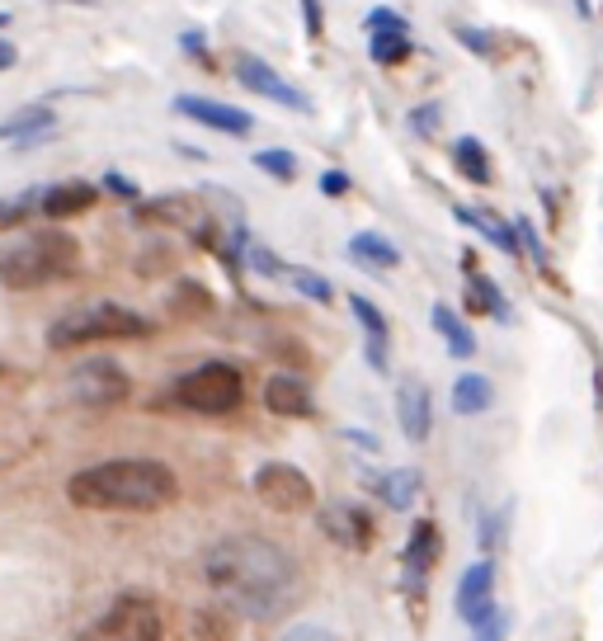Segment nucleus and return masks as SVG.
Listing matches in <instances>:
<instances>
[{
    "instance_id": "1",
    "label": "nucleus",
    "mask_w": 603,
    "mask_h": 641,
    "mask_svg": "<svg viewBox=\"0 0 603 641\" xmlns=\"http://www.w3.org/2000/svg\"><path fill=\"white\" fill-rule=\"evenodd\" d=\"M204 576L222 594V604H232L246 618H279L302 590L293 552L255 533H232L212 543L204 557Z\"/></svg>"
},
{
    "instance_id": "2",
    "label": "nucleus",
    "mask_w": 603,
    "mask_h": 641,
    "mask_svg": "<svg viewBox=\"0 0 603 641\" xmlns=\"http://www.w3.org/2000/svg\"><path fill=\"white\" fill-rule=\"evenodd\" d=\"M66 501L81 509H127L147 515L180 501V477L161 458H109L95 467H81L66 481Z\"/></svg>"
},
{
    "instance_id": "3",
    "label": "nucleus",
    "mask_w": 603,
    "mask_h": 641,
    "mask_svg": "<svg viewBox=\"0 0 603 641\" xmlns=\"http://www.w3.org/2000/svg\"><path fill=\"white\" fill-rule=\"evenodd\" d=\"M81 260V246L76 236L66 232H38V236H24L14 246H0V283L14 293L24 288H38V283H52V279H66Z\"/></svg>"
},
{
    "instance_id": "4",
    "label": "nucleus",
    "mask_w": 603,
    "mask_h": 641,
    "mask_svg": "<svg viewBox=\"0 0 603 641\" xmlns=\"http://www.w3.org/2000/svg\"><path fill=\"white\" fill-rule=\"evenodd\" d=\"M151 321L141 311L123 307V303H90L76 307L66 317L52 321L48 345L52 349H85V345H104V340H147Z\"/></svg>"
},
{
    "instance_id": "5",
    "label": "nucleus",
    "mask_w": 603,
    "mask_h": 641,
    "mask_svg": "<svg viewBox=\"0 0 603 641\" xmlns=\"http://www.w3.org/2000/svg\"><path fill=\"white\" fill-rule=\"evenodd\" d=\"M175 402L184 410H194V416H226V410L246 402V378H241L236 363H222V359L198 363L175 382Z\"/></svg>"
},
{
    "instance_id": "6",
    "label": "nucleus",
    "mask_w": 603,
    "mask_h": 641,
    "mask_svg": "<svg viewBox=\"0 0 603 641\" xmlns=\"http://www.w3.org/2000/svg\"><path fill=\"white\" fill-rule=\"evenodd\" d=\"M161 637H165L161 604H156L151 594L127 590V594H119V600H113L76 641H161Z\"/></svg>"
},
{
    "instance_id": "7",
    "label": "nucleus",
    "mask_w": 603,
    "mask_h": 641,
    "mask_svg": "<svg viewBox=\"0 0 603 641\" xmlns=\"http://www.w3.org/2000/svg\"><path fill=\"white\" fill-rule=\"evenodd\" d=\"M250 486H255V495H260V505L274 509V515H302V509L316 505L311 477L293 463H264L260 472L250 477Z\"/></svg>"
},
{
    "instance_id": "8",
    "label": "nucleus",
    "mask_w": 603,
    "mask_h": 641,
    "mask_svg": "<svg viewBox=\"0 0 603 641\" xmlns=\"http://www.w3.org/2000/svg\"><path fill=\"white\" fill-rule=\"evenodd\" d=\"M66 387H71V402L104 410V406H119L133 396V378H127V368L113 363V359H85V363L71 368Z\"/></svg>"
},
{
    "instance_id": "9",
    "label": "nucleus",
    "mask_w": 603,
    "mask_h": 641,
    "mask_svg": "<svg viewBox=\"0 0 603 641\" xmlns=\"http://www.w3.org/2000/svg\"><path fill=\"white\" fill-rule=\"evenodd\" d=\"M453 608L457 618L467 622V628H477V622H485L495 614V562H471L463 580H457V594H453Z\"/></svg>"
},
{
    "instance_id": "10",
    "label": "nucleus",
    "mask_w": 603,
    "mask_h": 641,
    "mask_svg": "<svg viewBox=\"0 0 603 641\" xmlns=\"http://www.w3.org/2000/svg\"><path fill=\"white\" fill-rule=\"evenodd\" d=\"M175 113H184L189 123L198 127H212V133H226V137H250L255 133V119L236 104H222V99H204V95H180L175 99Z\"/></svg>"
},
{
    "instance_id": "11",
    "label": "nucleus",
    "mask_w": 603,
    "mask_h": 641,
    "mask_svg": "<svg viewBox=\"0 0 603 641\" xmlns=\"http://www.w3.org/2000/svg\"><path fill=\"white\" fill-rule=\"evenodd\" d=\"M236 81L246 85L250 95H264V99H274V104H283V109H297V113H307V109H311V104H307V95L293 90V85L283 81L269 62H260V57H236Z\"/></svg>"
},
{
    "instance_id": "12",
    "label": "nucleus",
    "mask_w": 603,
    "mask_h": 641,
    "mask_svg": "<svg viewBox=\"0 0 603 641\" xmlns=\"http://www.w3.org/2000/svg\"><path fill=\"white\" fill-rule=\"evenodd\" d=\"M321 533L330 538V543L349 547V552H368L372 547V519L368 509H358L349 501H335L321 509Z\"/></svg>"
},
{
    "instance_id": "13",
    "label": "nucleus",
    "mask_w": 603,
    "mask_h": 641,
    "mask_svg": "<svg viewBox=\"0 0 603 641\" xmlns=\"http://www.w3.org/2000/svg\"><path fill=\"white\" fill-rule=\"evenodd\" d=\"M396 424L410 444H424L429 430H434V402H429V387L424 382H401L396 387Z\"/></svg>"
},
{
    "instance_id": "14",
    "label": "nucleus",
    "mask_w": 603,
    "mask_h": 641,
    "mask_svg": "<svg viewBox=\"0 0 603 641\" xmlns=\"http://www.w3.org/2000/svg\"><path fill=\"white\" fill-rule=\"evenodd\" d=\"M349 311L354 321L364 325V349H368V363L378 368V373H386V349H392V325H386V317L378 311V303L364 293H349Z\"/></svg>"
},
{
    "instance_id": "15",
    "label": "nucleus",
    "mask_w": 603,
    "mask_h": 641,
    "mask_svg": "<svg viewBox=\"0 0 603 641\" xmlns=\"http://www.w3.org/2000/svg\"><path fill=\"white\" fill-rule=\"evenodd\" d=\"M453 218L457 222H467L471 226V232H481L485 241H491V246L500 250V255H509V260H514V255H524V236H519V226H514V222H505V218H495V212H485V208H453Z\"/></svg>"
},
{
    "instance_id": "16",
    "label": "nucleus",
    "mask_w": 603,
    "mask_h": 641,
    "mask_svg": "<svg viewBox=\"0 0 603 641\" xmlns=\"http://www.w3.org/2000/svg\"><path fill=\"white\" fill-rule=\"evenodd\" d=\"M52 133H57V113L48 104H28L0 123V141H14V147H38Z\"/></svg>"
},
{
    "instance_id": "17",
    "label": "nucleus",
    "mask_w": 603,
    "mask_h": 641,
    "mask_svg": "<svg viewBox=\"0 0 603 641\" xmlns=\"http://www.w3.org/2000/svg\"><path fill=\"white\" fill-rule=\"evenodd\" d=\"M439 562V523L434 519H420L410 529V543H406V557H401V566H406V580L415 590L429 580V571H434Z\"/></svg>"
},
{
    "instance_id": "18",
    "label": "nucleus",
    "mask_w": 603,
    "mask_h": 641,
    "mask_svg": "<svg viewBox=\"0 0 603 641\" xmlns=\"http://www.w3.org/2000/svg\"><path fill=\"white\" fill-rule=\"evenodd\" d=\"M264 406L274 410V416L283 420H302V416H311V392H307V382L293 378V373H274L264 382Z\"/></svg>"
},
{
    "instance_id": "19",
    "label": "nucleus",
    "mask_w": 603,
    "mask_h": 641,
    "mask_svg": "<svg viewBox=\"0 0 603 641\" xmlns=\"http://www.w3.org/2000/svg\"><path fill=\"white\" fill-rule=\"evenodd\" d=\"M95 198H99L95 184L66 180V184H52V189H42V208L38 212H42V218H52V222H62V218H76V212H90Z\"/></svg>"
},
{
    "instance_id": "20",
    "label": "nucleus",
    "mask_w": 603,
    "mask_h": 641,
    "mask_svg": "<svg viewBox=\"0 0 603 641\" xmlns=\"http://www.w3.org/2000/svg\"><path fill=\"white\" fill-rule=\"evenodd\" d=\"M429 325H434V335L448 345L453 359H471V354H477V335H471V325L463 321V311H453L448 303L429 307Z\"/></svg>"
},
{
    "instance_id": "21",
    "label": "nucleus",
    "mask_w": 603,
    "mask_h": 641,
    "mask_svg": "<svg viewBox=\"0 0 603 641\" xmlns=\"http://www.w3.org/2000/svg\"><path fill=\"white\" fill-rule=\"evenodd\" d=\"M463 269H467V307L485 311V317H495V321H509V303H505V293H500V283L491 274H481L471 255H463Z\"/></svg>"
},
{
    "instance_id": "22",
    "label": "nucleus",
    "mask_w": 603,
    "mask_h": 641,
    "mask_svg": "<svg viewBox=\"0 0 603 641\" xmlns=\"http://www.w3.org/2000/svg\"><path fill=\"white\" fill-rule=\"evenodd\" d=\"M453 170H457V175H463L467 184H477V189H485V184L495 180L491 151H485L481 137H457V141H453Z\"/></svg>"
},
{
    "instance_id": "23",
    "label": "nucleus",
    "mask_w": 603,
    "mask_h": 641,
    "mask_svg": "<svg viewBox=\"0 0 603 641\" xmlns=\"http://www.w3.org/2000/svg\"><path fill=\"white\" fill-rule=\"evenodd\" d=\"M349 260L372 269V274H386V269H401V250L382 232H358L349 236Z\"/></svg>"
},
{
    "instance_id": "24",
    "label": "nucleus",
    "mask_w": 603,
    "mask_h": 641,
    "mask_svg": "<svg viewBox=\"0 0 603 641\" xmlns=\"http://www.w3.org/2000/svg\"><path fill=\"white\" fill-rule=\"evenodd\" d=\"M137 222H161V226H194L198 204L189 194H161L151 204H137Z\"/></svg>"
},
{
    "instance_id": "25",
    "label": "nucleus",
    "mask_w": 603,
    "mask_h": 641,
    "mask_svg": "<svg viewBox=\"0 0 603 641\" xmlns=\"http://www.w3.org/2000/svg\"><path fill=\"white\" fill-rule=\"evenodd\" d=\"M495 406V382L485 373H463L453 382V410L457 416H485Z\"/></svg>"
},
{
    "instance_id": "26",
    "label": "nucleus",
    "mask_w": 603,
    "mask_h": 641,
    "mask_svg": "<svg viewBox=\"0 0 603 641\" xmlns=\"http://www.w3.org/2000/svg\"><path fill=\"white\" fill-rule=\"evenodd\" d=\"M420 491H424V477L415 472V467H396V472H386L378 481V495L392 509H410L415 501H420Z\"/></svg>"
},
{
    "instance_id": "27",
    "label": "nucleus",
    "mask_w": 603,
    "mask_h": 641,
    "mask_svg": "<svg viewBox=\"0 0 603 641\" xmlns=\"http://www.w3.org/2000/svg\"><path fill=\"white\" fill-rule=\"evenodd\" d=\"M194 628L204 641H232L236 637V608L226 604V608H198L194 614Z\"/></svg>"
},
{
    "instance_id": "28",
    "label": "nucleus",
    "mask_w": 603,
    "mask_h": 641,
    "mask_svg": "<svg viewBox=\"0 0 603 641\" xmlns=\"http://www.w3.org/2000/svg\"><path fill=\"white\" fill-rule=\"evenodd\" d=\"M368 52H372V62L378 66H401L415 52V42H410V34H372Z\"/></svg>"
},
{
    "instance_id": "29",
    "label": "nucleus",
    "mask_w": 603,
    "mask_h": 641,
    "mask_svg": "<svg viewBox=\"0 0 603 641\" xmlns=\"http://www.w3.org/2000/svg\"><path fill=\"white\" fill-rule=\"evenodd\" d=\"M255 165H260L269 180H279V184H293V180H297V156H293L288 147H264V151H255Z\"/></svg>"
},
{
    "instance_id": "30",
    "label": "nucleus",
    "mask_w": 603,
    "mask_h": 641,
    "mask_svg": "<svg viewBox=\"0 0 603 641\" xmlns=\"http://www.w3.org/2000/svg\"><path fill=\"white\" fill-rule=\"evenodd\" d=\"M453 38L463 42L467 52L485 57V62H495V57H500V38H495V34H485V28H471V24H453Z\"/></svg>"
},
{
    "instance_id": "31",
    "label": "nucleus",
    "mask_w": 603,
    "mask_h": 641,
    "mask_svg": "<svg viewBox=\"0 0 603 641\" xmlns=\"http://www.w3.org/2000/svg\"><path fill=\"white\" fill-rule=\"evenodd\" d=\"M38 208H42V194H38V189H28V194H20V198H5V204H0V232L20 226L28 212H38Z\"/></svg>"
},
{
    "instance_id": "32",
    "label": "nucleus",
    "mask_w": 603,
    "mask_h": 641,
    "mask_svg": "<svg viewBox=\"0 0 603 641\" xmlns=\"http://www.w3.org/2000/svg\"><path fill=\"white\" fill-rule=\"evenodd\" d=\"M288 279H293V288L302 293V297H311V303H330L335 297V288H330V279H321L316 269H288Z\"/></svg>"
},
{
    "instance_id": "33",
    "label": "nucleus",
    "mask_w": 603,
    "mask_h": 641,
    "mask_svg": "<svg viewBox=\"0 0 603 641\" xmlns=\"http://www.w3.org/2000/svg\"><path fill=\"white\" fill-rule=\"evenodd\" d=\"M509 628H514V618H509V608H495L485 622H477L471 628V641H509Z\"/></svg>"
},
{
    "instance_id": "34",
    "label": "nucleus",
    "mask_w": 603,
    "mask_h": 641,
    "mask_svg": "<svg viewBox=\"0 0 603 641\" xmlns=\"http://www.w3.org/2000/svg\"><path fill=\"white\" fill-rule=\"evenodd\" d=\"M368 34H410L406 28V14H396L392 5H378V10H368Z\"/></svg>"
},
{
    "instance_id": "35",
    "label": "nucleus",
    "mask_w": 603,
    "mask_h": 641,
    "mask_svg": "<svg viewBox=\"0 0 603 641\" xmlns=\"http://www.w3.org/2000/svg\"><path fill=\"white\" fill-rule=\"evenodd\" d=\"M439 119H443V109H439V104H420V109H410V133L434 137V133H439Z\"/></svg>"
},
{
    "instance_id": "36",
    "label": "nucleus",
    "mask_w": 603,
    "mask_h": 641,
    "mask_svg": "<svg viewBox=\"0 0 603 641\" xmlns=\"http://www.w3.org/2000/svg\"><path fill=\"white\" fill-rule=\"evenodd\" d=\"M514 226H519V236H524V250L538 260V269H547V250H542V236H538V226L528 222V218H519Z\"/></svg>"
},
{
    "instance_id": "37",
    "label": "nucleus",
    "mask_w": 603,
    "mask_h": 641,
    "mask_svg": "<svg viewBox=\"0 0 603 641\" xmlns=\"http://www.w3.org/2000/svg\"><path fill=\"white\" fill-rule=\"evenodd\" d=\"M283 641H340V637L321 628V622H293V628L283 632Z\"/></svg>"
},
{
    "instance_id": "38",
    "label": "nucleus",
    "mask_w": 603,
    "mask_h": 641,
    "mask_svg": "<svg viewBox=\"0 0 603 641\" xmlns=\"http://www.w3.org/2000/svg\"><path fill=\"white\" fill-rule=\"evenodd\" d=\"M505 523H509V509H495V515L481 519V547H495L505 538Z\"/></svg>"
},
{
    "instance_id": "39",
    "label": "nucleus",
    "mask_w": 603,
    "mask_h": 641,
    "mask_svg": "<svg viewBox=\"0 0 603 641\" xmlns=\"http://www.w3.org/2000/svg\"><path fill=\"white\" fill-rule=\"evenodd\" d=\"M104 189L119 194L123 204H141V189H137V184L127 180V175H119V170H109V175H104Z\"/></svg>"
},
{
    "instance_id": "40",
    "label": "nucleus",
    "mask_w": 603,
    "mask_h": 641,
    "mask_svg": "<svg viewBox=\"0 0 603 641\" xmlns=\"http://www.w3.org/2000/svg\"><path fill=\"white\" fill-rule=\"evenodd\" d=\"M250 264H255V269H260V274H264V279H279V274H288V269H283V264H279V255H274V250H260V246H255V250H250Z\"/></svg>"
},
{
    "instance_id": "41",
    "label": "nucleus",
    "mask_w": 603,
    "mask_h": 641,
    "mask_svg": "<svg viewBox=\"0 0 603 641\" xmlns=\"http://www.w3.org/2000/svg\"><path fill=\"white\" fill-rule=\"evenodd\" d=\"M321 194H325V198L349 194V175H344V170H325V175H321Z\"/></svg>"
},
{
    "instance_id": "42",
    "label": "nucleus",
    "mask_w": 603,
    "mask_h": 641,
    "mask_svg": "<svg viewBox=\"0 0 603 641\" xmlns=\"http://www.w3.org/2000/svg\"><path fill=\"white\" fill-rule=\"evenodd\" d=\"M180 48H184V52H194L198 62H208V48H204V34H198V28H189V34H180Z\"/></svg>"
},
{
    "instance_id": "43",
    "label": "nucleus",
    "mask_w": 603,
    "mask_h": 641,
    "mask_svg": "<svg viewBox=\"0 0 603 641\" xmlns=\"http://www.w3.org/2000/svg\"><path fill=\"white\" fill-rule=\"evenodd\" d=\"M302 14H307V34L321 38V0H302Z\"/></svg>"
},
{
    "instance_id": "44",
    "label": "nucleus",
    "mask_w": 603,
    "mask_h": 641,
    "mask_svg": "<svg viewBox=\"0 0 603 641\" xmlns=\"http://www.w3.org/2000/svg\"><path fill=\"white\" fill-rule=\"evenodd\" d=\"M14 62H20V48H14L10 38H0V71H10Z\"/></svg>"
},
{
    "instance_id": "45",
    "label": "nucleus",
    "mask_w": 603,
    "mask_h": 641,
    "mask_svg": "<svg viewBox=\"0 0 603 641\" xmlns=\"http://www.w3.org/2000/svg\"><path fill=\"white\" fill-rule=\"evenodd\" d=\"M576 14H580V20H590V14H594V0H576Z\"/></svg>"
},
{
    "instance_id": "46",
    "label": "nucleus",
    "mask_w": 603,
    "mask_h": 641,
    "mask_svg": "<svg viewBox=\"0 0 603 641\" xmlns=\"http://www.w3.org/2000/svg\"><path fill=\"white\" fill-rule=\"evenodd\" d=\"M62 5H95V0H62Z\"/></svg>"
},
{
    "instance_id": "47",
    "label": "nucleus",
    "mask_w": 603,
    "mask_h": 641,
    "mask_svg": "<svg viewBox=\"0 0 603 641\" xmlns=\"http://www.w3.org/2000/svg\"><path fill=\"white\" fill-rule=\"evenodd\" d=\"M5 24H10V14H5V10H0V28H5Z\"/></svg>"
}]
</instances>
